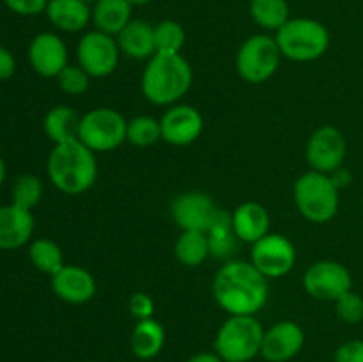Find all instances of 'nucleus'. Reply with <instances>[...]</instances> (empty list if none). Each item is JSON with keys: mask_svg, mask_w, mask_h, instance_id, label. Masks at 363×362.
<instances>
[{"mask_svg": "<svg viewBox=\"0 0 363 362\" xmlns=\"http://www.w3.org/2000/svg\"><path fill=\"white\" fill-rule=\"evenodd\" d=\"M213 297L229 316H255L269 298V283L250 261L233 259L216 272Z\"/></svg>", "mask_w": 363, "mask_h": 362, "instance_id": "obj_1", "label": "nucleus"}, {"mask_svg": "<svg viewBox=\"0 0 363 362\" xmlns=\"http://www.w3.org/2000/svg\"><path fill=\"white\" fill-rule=\"evenodd\" d=\"M46 174L53 187L62 194H85L98 180L96 153L80 141L55 144L48 155Z\"/></svg>", "mask_w": 363, "mask_h": 362, "instance_id": "obj_2", "label": "nucleus"}, {"mask_svg": "<svg viewBox=\"0 0 363 362\" xmlns=\"http://www.w3.org/2000/svg\"><path fill=\"white\" fill-rule=\"evenodd\" d=\"M194 71L181 53H155L142 73V92L156 106H170L190 91Z\"/></svg>", "mask_w": 363, "mask_h": 362, "instance_id": "obj_3", "label": "nucleus"}, {"mask_svg": "<svg viewBox=\"0 0 363 362\" xmlns=\"http://www.w3.org/2000/svg\"><path fill=\"white\" fill-rule=\"evenodd\" d=\"M284 59L293 62H312L328 52L330 32L325 23L314 18H289L286 25L275 32Z\"/></svg>", "mask_w": 363, "mask_h": 362, "instance_id": "obj_4", "label": "nucleus"}, {"mask_svg": "<svg viewBox=\"0 0 363 362\" xmlns=\"http://www.w3.org/2000/svg\"><path fill=\"white\" fill-rule=\"evenodd\" d=\"M339 192L330 174L311 169L298 177L293 195L303 219L314 224H326L335 219L339 212Z\"/></svg>", "mask_w": 363, "mask_h": 362, "instance_id": "obj_5", "label": "nucleus"}, {"mask_svg": "<svg viewBox=\"0 0 363 362\" xmlns=\"http://www.w3.org/2000/svg\"><path fill=\"white\" fill-rule=\"evenodd\" d=\"M264 327L257 316H229L215 336V351L223 362H252L261 355Z\"/></svg>", "mask_w": 363, "mask_h": 362, "instance_id": "obj_6", "label": "nucleus"}, {"mask_svg": "<svg viewBox=\"0 0 363 362\" xmlns=\"http://www.w3.org/2000/svg\"><path fill=\"white\" fill-rule=\"evenodd\" d=\"M128 121L110 106L89 110L80 119L78 141L94 153H110L126 142Z\"/></svg>", "mask_w": 363, "mask_h": 362, "instance_id": "obj_7", "label": "nucleus"}, {"mask_svg": "<svg viewBox=\"0 0 363 362\" xmlns=\"http://www.w3.org/2000/svg\"><path fill=\"white\" fill-rule=\"evenodd\" d=\"M282 53L275 35L254 34L245 39L236 53V70L248 84H264L280 67Z\"/></svg>", "mask_w": 363, "mask_h": 362, "instance_id": "obj_8", "label": "nucleus"}, {"mask_svg": "<svg viewBox=\"0 0 363 362\" xmlns=\"http://www.w3.org/2000/svg\"><path fill=\"white\" fill-rule=\"evenodd\" d=\"M121 50L113 35L87 31L77 43V64L91 78H106L117 70Z\"/></svg>", "mask_w": 363, "mask_h": 362, "instance_id": "obj_9", "label": "nucleus"}, {"mask_svg": "<svg viewBox=\"0 0 363 362\" xmlns=\"http://www.w3.org/2000/svg\"><path fill=\"white\" fill-rule=\"evenodd\" d=\"M298 252L293 241L279 233H268L252 245L250 263L266 277L279 279L296 266Z\"/></svg>", "mask_w": 363, "mask_h": 362, "instance_id": "obj_10", "label": "nucleus"}, {"mask_svg": "<svg viewBox=\"0 0 363 362\" xmlns=\"http://www.w3.org/2000/svg\"><path fill=\"white\" fill-rule=\"evenodd\" d=\"M303 290L315 300L335 302L344 293L353 290V277L342 263L323 259L305 270Z\"/></svg>", "mask_w": 363, "mask_h": 362, "instance_id": "obj_11", "label": "nucleus"}, {"mask_svg": "<svg viewBox=\"0 0 363 362\" xmlns=\"http://www.w3.org/2000/svg\"><path fill=\"white\" fill-rule=\"evenodd\" d=\"M347 155V142L342 131L335 126H319L311 135L305 149V158L312 170L332 174L344 165Z\"/></svg>", "mask_w": 363, "mask_h": 362, "instance_id": "obj_12", "label": "nucleus"}, {"mask_svg": "<svg viewBox=\"0 0 363 362\" xmlns=\"http://www.w3.org/2000/svg\"><path fill=\"white\" fill-rule=\"evenodd\" d=\"M162 124V141L167 144L184 148L197 141L204 130V117L195 106L188 103H176L167 106L160 117Z\"/></svg>", "mask_w": 363, "mask_h": 362, "instance_id": "obj_13", "label": "nucleus"}, {"mask_svg": "<svg viewBox=\"0 0 363 362\" xmlns=\"http://www.w3.org/2000/svg\"><path fill=\"white\" fill-rule=\"evenodd\" d=\"M218 208L206 192L179 194L170 204V215L181 231H208Z\"/></svg>", "mask_w": 363, "mask_h": 362, "instance_id": "obj_14", "label": "nucleus"}, {"mask_svg": "<svg viewBox=\"0 0 363 362\" xmlns=\"http://www.w3.org/2000/svg\"><path fill=\"white\" fill-rule=\"evenodd\" d=\"M28 62L43 78H57L69 64V53L64 39L55 32H39L28 45Z\"/></svg>", "mask_w": 363, "mask_h": 362, "instance_id": "obj_15", "label": "nucleus"}, {"mask_svg": "<svg viewBox=\"0 0 363 362\" xmlns=\"http://www.w3.org/2000/svg\"><path fill=\"white\" fill-rule=\"evenodd\" d=\"M305 344V332L296 322L282 319L264 330L261 357L268 362H289Z\"/></svg>", "mask_w": 363, "mask_h": 362, "instance_id": "obj_16", "label": "nucleus"}, {"mask_svg": "<svg viewBox=\"0 0 363 362\" xmlns=\"http://www.w3.org/2000/svg\"><path fill=\"white\" fill-rule=\"evenodd\" d=\"M52 290L62 302L80 305L94 298L98 284L94 275L84 266L64 265L52 275Z\"/></svg>", "mask_w": 363, "mask_h": 362, "instance_id": "obj_17", "label": "nucleus"}, {"mask_svg": "<svg viewBox=\"0 0 363 362\" xmlns=\"http://www.w3.org/2000/svg\"><path fill=\"white\" fill-rule=\"evenodd\" d=\"M34 215L16 204L0 206V251H14L30 241Z\"/></svg>", "mask_w": 363, "mask_h": 362, "instance_id": "obj_18", "label": "nucleus"}, {"mask_svg": "<svg viewBox=\"0 0 363 362\" xmlns=\"http://www.w3.org/2000/svg\"><path fill=\"white\" fill-rule=\"evenodd\" d=\"M230 222H233V231L238 240L250 245L264 238L272 226L268 209L261 202L255 201L241 202L240 206H236L230 213Z\"/></svg>", "mask_w": 363, "mask_h": 362, "instance_id": "obj_19", "label": "nucleus"}, {"mask_svg": "<svg viewBox=\"0 0 363 362\" xmlns=\"http://www.w3.org/2000/svg\"><path fill=\"white\" fill-rule=\"evenodd\" d=\"M45 14L57 31L77 34L92 21V6L87 0H50Z\"/></svg>", "mask_w": 363, "mask_h": 362, "instance_id": "obj_20", "label": "nucleus"}, {"mask_svg": "<svg viewBox=\"0 0 363 362\" xmlns=\"http://www.w3.org/2000/svg\"><path fill=\"white\" fill-rule=\"evenodd\" d=\"M123 55L135 60H149L156 53L155 25L145 20H131L116 35Z\"/></svg>", "mask_w": 363, "mask_h": 362, "instance_id": "obj_21", "label": "nucleus"}, {"mask_svg": "<svg viewBox=\"0 0 363 362\" xmlns=\"http://www.w3.org/2000/svg\"><path fill=\"white\" fill-rule=\"evenodd\" d=\"M133 6L128 0H96L92 2V23L96 31H101L116 38L133 18Z\"/></svg>", "mask_w": 363, "mask_h": 362, "instance_id": "obj_22", "label": "nucleus"}, {"mask_svg": "<svg viewBox=\"0 0 363 362\" xmlns=\"http://www.w3.org/2000/svg\"><path fill=\"white\" fill-rule=\"evenodd\" d=\"M165 329L158 319H142V322H137L133 332H131V351L140 361H151V358L158 357L160 351L165 346Z\"/></svg>", "mask_w": 363, "mask_h": 362, "instance_id": "obj_23", "label": "nucleus"}, {"mask_svg": "<svg viewBox=\"0 0 363 362\" xmlns=\"http://www.w3.org/2000/svg\"><path fill=\"white\" fill-rule=\"evenodd\" d=\"M80 119L77 110L67 105H57L46 112L43 128L50 141L55 144L78 141V131H80Z\"/></svg>", "mask_w": 363, "mask_h": 362, "instance_id": "obj_24", "label": "nucleus"}, {"mask_svg": "<svg viewBox=\"0 0 363 362\" xmlns=\"http://www.w3.org/2000/svg\"><path fill=\"white\" fill-rule=\"evenodd\" d=\"M176 259L183 266H201L211 256V245L206 231H181L174 245Z\"/></svg>", "mask_w": 363, "mask_h": 362, "instance_id": "obj_25", "label": "nucleus"}, {"mask_svg": "<svg viewBox=\"0 0 363 362\" xmlns=\"http://www.w3.org/2000/svg\"><path fill=\"white\" fill-rule=\"evenodd\" d=\"M250 16L262 31L277 32L291 18L287 0H250Z\"/></svg>", "mask_w": 363, "mask_h": 362, "instance_id": "obj_26", "label": "nucleus"}, {"mask_svg": "<svg viewBox=\"0 0 363 362\" xmlns=\"http://www.w3.org/2000/svg\"><path fill=\"white\" fill-rule=\"evenodd\" d=\"M28 259L34 265L35 270L46 273V275H55L66 263H64L62 248L50 238H38L28 245Z\"/></svg>", "mask_w": 363, "mask_h": 362, "instance_id": "obj_27", "label": "nucleus"}, {"mask_svg": "<svg viewBox=\"0 0 363 362\" xmlns=\"http://www.w3.org/2000/svg\"><path fill=\"white\" fill-rule=\"evenodd\" d=\"M162 141V124L152 116H137L128 121L126 142L137 148H149Z\"/></svg>", "mask_w": 363, "mask_h": 362, "instance_id": "obj_28", "label": "nucleus"}, {"mask_svg": "<svg viewBox=\"0 0 363 362\" xmlns=\"http://www.w3.org/2000/svg\"><path fill=\"white\" fill-rule=\"evenodd\" d=\"M184 43H186V32L179 21L162 20L155 25L156 53L176 55V53H181Z\"/></svg>", "mask_w": 363, "mask_h": 362, "instance_id": "obj_29", "label": "nucleus"}, {"mask_svg": "<svg viewBox=\"0 0 363 362\" xmlns=\"http://www.w3.org/2000/svg\"><path fill=\"white\" fill-rule=\"evenodd\" d=\"M13 204L20 206L23 209H34L43 199V183L34 174H23L18 177L11 190Z\"/></svg>", "mask_w": 363, "mask_h": 362, "instance_id": "obj_30", "label": "nucleus"}, {"mask_svg": "<svg viewBox=\"0 0 363 362\" xmlns=\"http://www.w3.org/2000/svg\"><path fill=\"white\" fill-rule=\"evenodd\" d=\"M57 84H59L60 91L66 94L80 96L87 92L89 85H91V77L78 64H67L57 77Z\"/></svg>", "mask_w": 363, "mask_h": 362, "instance_id": "obj_31", "label": "nucleus"}, {"mask_svg": "<svg viewBox=\"0 0 363 362\" xmlns=\"http://www.w3.org/2000/svg\"><path fill=\"white\" fill-rule=\"evenodd\" d=\"M333 304H335V314L339 316L340 322L347 325H358L363 322V298L353 290L337 298Z\"/></svg>", "mask_w": 363, "mask_h": 362, "instance_id": "obj_32", "label": "nucleus"}, {"mask_svg": "<svg viewBox=\"0 0 363 362\" xmlns=\"http://www.w3.org/2000/svg\"><path fill=\"white\" fill-rule=\"evenodd\" d=\"M128 307H130L131 316H133L137 322L155 318V300H152L151 295L144 293V291H137V293L131 295L130 300H128Z\"/></svg>", "mask_w": 363, "mask_h": 362, "instance_id": "obj_33", "label": "nucleus"}, {"mask_svg": "<svg viewBox=\"0 0 363 362\" xmlns=\"http://www.w3.org/2000/svg\"><path fill=\"white\" fill-rule=\"evenodd\" d=\"M48 2L50 0H4L7 9L20 16H38V14L45 13Z\"/></svg>", "mask_w": 363, "mask_h": 362, "instance_id": "obj_34", "label": "nucleus"}, {"mask_svg": "<svg viewBox=\"0 0 363 362\" xmlns=\"http://www.w3.org/2000/svg\"><path fill=\"white\" fill-rule=\"evenodd\" d=\"M335 362H363V339L346 341L335 351Z\"/></svg>", "mask_w": 363, "mask_h": 362, "instance_id": "obj_35", "label": "nucleus"}, {"mask_svg": "<svg viewBox=\"0 0 363 362\" xmlns=\"http://www.w3.org/2000/svg\"><path fill=\"white\" fill-rule=\"evenodd\" d=\"M14 71H16V59L11 53V50L0 45V82L9 80Z\"/></svg>", "mask_w": 363, "mask_h": 362, "instance_id": "obj_36", "label": "nucleus"}, {"mask_svg": "<svg viewBox=\"0 0 363 362\" xmlns=\"http://www.w3.org/2000/svg\"><path fill=\"white\" fill-rule=\"evenodd\" d=\"M330 177H332L333 183H335L337 187H339V190L342 187H346V185H350V181H351L350 170H346V169H344V167H340V169L333 170V172L330 174Z\"/></svg>", "mask_w": 363, "mask_h": 362, "instance_id": "obj_37", "label": "nucleus"}, {"mask_svg": "<svg viewBox=\"0 0 363 362\" xmlns=\"http://www.w3.org/2000/svg\"><path fill=\"white\" fill-rule=\"evenodd\" d=\"M186 362H223L220 358V355L216 351H201V353H195L188 358Z\"/></svg>", "mask_w": 363, "mask_h": 362, "instance_id": "obj_38", "label": "nucleus"}, {"mask_svg": "<svg viewBox=\"0 0 363 362\" xmlns=\"http://www.w3.org/2000/svg\"><path fill=\"white\" fill-rule=\"evenodd\" d=\"M6 174H7L6 162H4V158H2V156H0V187H2L4 181H6Z\"/></svg>", "mask_w": 363, "mask_h": 362, "instance_id": "obj_39", "label": "nucleus"}, {"mask_svg": "<svg viewBox=\"0 0 363 362\" xmlns=\"http://www.w3.org/2000/svg\"><path fill=\"white\" fill-rule=\"evenodd\" d=\"M128 2H130L133 7H144L147 6V4H151L152 0H128Z\"/></svg>", "mask_w": 363, "mask_h": 362, "instance_id": "obj_40", "label": "nucleus"}, {"mask_svg": "<svg viewBox=\"0 0 363 362\" xmlns=\"http://www.w3.org/2000/svg\"><path fill=\"white\" fill-rule=\"evenodd\" d=\"M87 2H89V0H87ZM94 2H96V0H94Z\"/></svg>", "mask_w": 363, "mask_h": 362, "instance_id": "obj_41", "label": "nucleus"}]
</instances>
